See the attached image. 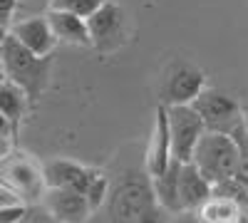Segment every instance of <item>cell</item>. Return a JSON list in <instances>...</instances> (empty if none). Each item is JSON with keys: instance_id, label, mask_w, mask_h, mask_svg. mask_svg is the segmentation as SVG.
I'll list each match as a JSON object with an SVG mask.
<instances>
[{"instance_id": "cell-1", "label": "cell", "mask_w": 248, "mask_h": 223, "mask_svg": "<svg viewBox=\"0 0 248 223\" xmlns=\"http://www.w3.org/2000/svg\"><path fill=\"white\" fill-rule=\"evenodd\" d=\"M0 70L3 74L15 82L17 87H23L25 94L30 97V102H37L45 94L50 85V70H52V57H40L23 47L17 40L8 32L3 40V55H0Z\"/></svg>"}, {"instance_id": "cell-2", "label": "cell", "mask_w": 248, "mask_h": 223, "mask_svg": "<svg viewBox=\"0 0 248 223\" xmlns=\"http://www.w3.org/2000/svg\"><path fill=\"white\" fill-rule=\"evenodd\" d=\"M0 184H3L23 206L40 204L47 191L45 166L23 149H10L0 159Z\"/></svg>"}, {"instance_id": "cell-3", "label": "cell", "mask_w": 248, "mask_h": 223, "mask_svg": "<svg viewBox=\"0 0 248 223\" xmlns=\"http://www.w3.org/2000/svg\"><path fill=\"white\" fill-rule=\"evenodd\" d=\"M194 164L201 169V174L211 181V184H221V181L231 178L241 169V151L238 144L233 141L231 134L221 132H206L194 151Z\"/></svg>"}, {"instance_id": "cell-4", "label": "cell", "mask_w": 248, "mask_h": 223, "mask_svg": "<svg viewBox=\"0 0 248 223\" xmlns=\"http://www.w3.org/2000/svg\"><path fill=\"white\" fill-rule=\"evenodd\" d=\"M169 136H171V156L181 164L194 159L201 136L206 134V124L194 104H167Z\"/></svg>"}, {"instance_id": "cell-5", "label": "cell", "mask_w": 248, "mask_h": 223, "mask_svg": "<svg viewBox=\"0 0 248 223\" xmlns=\"http://www.w3.org/2000/svg\"><path fill=\"white\" fill-rule=\"evenodd\" d=\"M156 204L154 198V189H152V178L149 174L139 178V176H129L117 184V189L112 191L109 198V213L114 223H137L139 216L152 208Z\"/></svg>"}, {"instance_id": "cell-6", "label": "cell", "mask_w": 248, "mask_h": 223, "mask_svg": "<svg viewBox=\"0 0 248 223\" xmlns=\"http://www.w3.org/2000/svg\"><path fill=\"white\" fill-rule=\"evenodd\" d=\"M196 112L201 114L206 132H221V134H231L238 124L246 121V114L241 109V104L233 97L223 94L214 87H206L194 102Z\"/></svg>"}, {"instance_id": "cell-7", "label": "cell", "mask_w": 248, "mask_h": 223, "mask_svg": "<svg viewBox=\"0 0 248 223\" xmlns=\"http://www.w3.org/2000/svg\"><path fill=\"white\" fill-rule=\"evenodd\" d=\"M124 25H127V15L117 3L105 0L90 17H87V28H90V40L92 47L109 52L117 50L124 43Z\"/></svg>"}, {"instance_id": "cell-8", "label": "cell", "mask_w": 248, "mask_h": 223, "mask_svg": "<svg viewBox=\"0 0 248 223\" xmlns=\"http://www.w3.org/2000/svg\"><path fill=\"white\" fill-rule=\"evenodd\" d=\"M203 89L206 74L189 62H176L169 67L167 79H164V104H194Z\"/></svg>"}, {"instance_id": "cell-9", "label": "cell", "mask_w": 248, "mask_h": 223, "mask_svg": "<svg viewBox=\"0 0 248 223\" xmlns=\"http://www.w3.org/2000/svg\"><path fill=\"white\" fill-rule=\"evenodd\" d=\"M8 32H10L23 47H28L30 52H35V55H40V57H50L52 50L60 45V40L55 37L52 25H50V20H47L45 13L28 15V17L15 20Z\"/></svg>"}, {"instance_id": "cell-10", "label": "cell", "mask_w": 248, "mask_h": 223, "mask_svg": "<svg viewBox=\"0 0 248 223\" xmlns=\"http://www.w3.org/2000/svg\"><path fill=\"white\" fill-rule=\"evenodd\" d=\"M40 204L60 223H87V218L94 213L87 196L75 189H47Z\"/></svg>"}, {"instance_id": "cell-11", "label": "cell", "mask_w": 248, "mask_h": 223, "mask_svg": "<svg viewBox=\"0 0 248 223\" xmlns=\"http://www.w3.org/2000/svg\"><path fill=\"white\" fill-rule=\"evenodd\" d=\"M174 161L171 156V136H169V119H167V104L156 107L154 117V129L147 144V154H144V171L149 176H159L167 171V166Z\"/></svg>"}, {"instance_id": "cell-12", "label": "cell", "mask_w": 248, "mask_h": 223, "mask_svg": "<svg viewBox=\"0 0 248 223\" xmlns=\"http://www.w3.org/2000/svg\"><path fill=\"white\" fill-rule=\"evenodd\" d=\"M45 184L47 189H75L85 193L92 178L97 176V169L85 166L72 159H50L45 161Z\"/></svg>"}, {"instance_id": "cell-13", "label": "cell", "mask_w": 248, "mask_h": 223, "mask_svg": "<svg viewBox=\"0 0 248 223\" xmlns=\"http://www.w3.org/2000/svg\"><path fill=\"white\" fill-rule=\"evenodd\" d=\"M179 196H181V211L184 208H201L206 201L214 196V184L201 174L194 161L181 164L179 171Z\"/></svg>"}, {"instance_id": "cell-14", "label": "cell", "mask_w": 248, "mask_h": 223, "mask_svg": "<svg viewBox=\"0 0 248 223\" xmlns=\"http://www.w3.org/2000/svg\"><path fill=\"white\" fill-rule=\"evenodd\" d=\"M52 32L60 43L65 45H75V47H92V40H90V28H87V17H79L75 13L67 10H55L47 8L45 10Z\"/></svg>"}, {"instance_id": "cell-15", "label": "cell", "mask_w": 248, "mask_h": 223, "mask_svg": "<svg viewBox=\"0 0 248 223\" xmlns=\"http://www.w3.org/2000/svg\"><path fill=\"white\" fill-rule=\"evenodd\" d=\"M179 171H181V161H171L167 166V171H161L159 176H149L152 178V189H154V198L156 204L169 211V213H179L181 211V196H179Z\"/></svg>"}, {"instance_id": "cell-16", "label": "cell", "mask_w": 248, "mask_h": 223, "mask_svg": "<svg viewBox=\"0 0 248 223\" xmlns=\"http://www.w3.org/2000/svg\"><path fill=\"white\" fill-rule=\"evenodd\" d=\"M28 107H30V97L25 94L23 87H17L15 82H10L8 77L0 79V112H3L13 127L20 132V124L28 114Z\"/></svg>"}, {"instance_id": "cell-17", "label": "cell", "mask_w": 248, "mask_h": 223, "mask_svg": "<svg viewBox=\"0 0 248 223\" xmlns=\"http://www.w3.org/2000/svg\"><path fill=\"white\" fill-rule=\"evenodd\" d=\"M243 206L238 201L229 198V196H221V193H214L206 204L199 208V216L206 221V223H238L243 218Z\"/></svg>"}, {"instance_id": "cell-18", "label": "cell", "mask_w": 248, "mask_h": 223, "mask_svg": "<svg viewBox=\"0 0 248 223\" xmlns=\"http://www.w3.org/2000/svg\"><path fill=\"white\" fill-rule=\"evenodd\" d=\"M85 196H87V201H90L92 211H99L102 206H105V201L109 198V178L102 174V171H97V176L92 178V184L87 186Z\"/></svg>"}, {"instance_id": "cell-19", "label": "cell", "mask_w": 248, "mask_h": 223, "mask_svg": "<svg viewBox=\"0 0 248 223\" xmlns=\"http://www.w3.org/2000/svg\"><path fill=\"white\" fill-rule=\"evenodd\" d=\"M105 0H50V8L55 10H67V13H75L79 17H90Z\"/></svg>"}, {"instance_id": "cell-20", "label": "cell", "mask_w": 248, "mask_h": 223, "mask_svg": "<svg viewBox=\"0 0 248 223\" xmlns=\"http://www.w3.org/2000/svg\"><path fill=\"white\" fill-rule=\"evenodd\" d=\"M15 223H60V221H55L43 204H30L23 208V213H20Z\"/></svg>"}, {"instance_id": "cell-21", "label": "cell", "mask_w": 248, "mask_h": 223, "mask_svg": "<svg viewBox=\"0 0 248 223\" xmlns=\"http://www.w3.org/2000/svg\"><path fill=\"white\" fill-rule=\"evenodd\" d=\"M20 13V0H0V28L10 30Z\"/></svg>"}, {"instance_id": "cell-22", "label": "cell", "mask_w": 248, "mask_h": 223, "mask_svg": "<svg viewBox=\"0 0 248 223\" xmlns=\"http://www.w3.org/2000/svg\"><path fill=\"white\" fill-rule=\"evenodd\" d=\"M174 223H206V221L199 216V208H184L174 213Z\"/></svg>"}, {"instance_id": "cell-23", "label": "cell", "mask_w": 248, "mask_h": 223, "mask_svg": "<svg viewBox=\"0 0 248 223\" xmlns=\"http://www.w3.org/2000/svg\"><path fill=\"white\" fill-rule=\"evenodd\" d=\"M161 213H164V208H161L159 204H154L152 208H147V211L139 216L137 223H164V221H161Z\"/></svg>"}, {"instance_id": "cell-24", "label": "cell", "mask_w": 248, "mask_h": 223, "mask_svg": "<svg viewBox=\"0 0 248 223\" xmlns=\"http://www.w3.org/2000/svg\"><path fill=\"white\" fill-rule=\"evenodd\" d=\"M25 206H0V223H15Z\"/></svg>"}, {"instance_id": "cell-25", "label": "cell", "mask_w": 248, "mask_h": 223, "mask_svg": "<svg viewBox=\"0 0 248 223\" xmlns=\"http://www.w3.org/2000/svg\"><path fill=\"white\" fill-rule=\"evenodd\" d=\"M0 136H3V139H13V141H15V136H17V129L13 127V121H10L3 112H0Z\"/></svg>"}, {"instance_id": "cell-26", "label": "cell", "mask_w": 248, "mask_h": 223, "mask_svg": "<svg viewBox=\"0 0 248 223\" xmlns=\"http://www.w3.org/2000/svg\"><path fill=\"white\" fill-rule=\"evenodd\" d=\"M0 206H23V204H20V201L3 186V184H0Z\"/></svg>"}, {"instance_id": "cell-27", "label": "cell", "mask_w": 248, "mask_h": 223, "mask_svg": "<svg viewBox=\"0 0 248 223\" xmlns=\"http://www.w3.org/2000/svg\"><path fill=\"white\" fill-rule=\"evenodd\" d=\"M37 5H43L47 10L50 8V0H20V10H35Z\"/></svg>"}, {"instance_id": "cell-28", "label": "cell", "mask_w": 248, "mask_h": 223, "mask_svg": "<svg viewBox=\"0 0 248 223\" xmlns=\"http://www.w3.org/2000/svg\"><path fill=\"white\" fill-rule=\"evenodd\" d=\"M10 149H13V139H3V136H0V159H3Z\"/></svg>"}, {"instance_id": "cell-29", "label": "cell", "mask_w": 248, "mask_h": 223, "mask_svg": "<svg viewBox=\"0 0 248 223\" xmlns=\"http://www.w3.org/2000/svg\"><path fill=\"white\" fill-rule=\"evenodd\" d=\"M5 37H8V30H5V28H0V43H3Z\"/></svg>"}, {"instance_id": "cell-30", "label": "cell", "mask_w": 248, "mask_h": 223, "mask_svg": "<svg viewBox=\"0 0 248 223\" xmlns=\"http://www.w3.org/2000/svg\"><path fill=\"white\" fill-rule=\"evenodd\" d=\"M238 223H248V216H246V213H243V218H241V221H238Z\"/></svg>"}, {"instance_id": "cell-31", "label": "cell", "mask_w": 248, "mask_h": 223, "mask_svg": "<svg viewBox=\"0 0 248 223\" xmlns=\"http://www.w3.org/2000/svg\"><path fill=\"white\" fill-rule=\"evenodd\" d=\"M3 77H5V74H3V70H0V79H3Z\"/></svg>"}, {"instance_id": "cell-32", "label": "cell", "mask_w": 248, "mask_h": 223, "mask_svg": "<svg viewBox=\"0 0 248 223\" xmlns=\"http://www.w3.org/2000/svg\"><path fill=\"white\" fill-rule=\"evenodd\" d=\"M246 216H248V208H246Z\"/></svg>"}]
</instances>
